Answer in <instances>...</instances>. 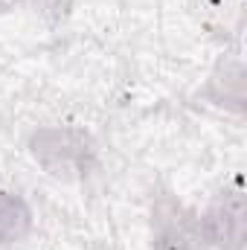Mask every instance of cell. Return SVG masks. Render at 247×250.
<instances>
[{
	"label": "cell",
	"mask_w": 247,
	"mask_h": 250,
	"mask_svg": "<svg viewBox=\"0 0 247 250\" xmlns=\"http://www.w3.org/2000/svg\"><path fill=\"white\" fill-rule=\"evenodd\" d=\"M26 148L32 160L62 184L84 181L99 166V146L93 134L79 125H41L29 134Z\"/></svg>",
	"instance_id": "1"
},
{
	"label": "cell",
	"mask_w": 247,
	"mask_h": 250,
	"mask_svg": "<svg viewBox=\"0 0 247 250\" xmlns=\"http://www.w3.org/2000/svg\"><path fill=\"white\" fill-rule=\"evenodd\" d=\"M201 215L163 189L151 201V250H204Z\"/></svg>",
	"instance_id": "2"
},
{
	"label": "cell",
	"mask_w": 247,
	"mask_h": 250,
	"mask_svg": "<svg viewBox=\"0 0 247 250\" xmlns=\"http://www.w3.org/2000/svg\"><path fill=\"white\" fill-rule=\"evenodd\" d=\"M204 242L218 250H245L247 242V204L245 187H224L201 215Z\"/></svg>",
	"instance_id": "3"
},
{
	"label": "cell",
	"mask_w": 247,
	"mask_h": 250,
	"mask_svg": "<svg viewBox=\"0 0 247 250\" xmlns=\"http://www.w3.org/2000/svg\"><path fill=\"white\" fill-rule=\"evenodd\" d=\"M35 215L23 195L0 189V245H18L32 233Z\"/></svg>",
	"instance_id": "4"
},
{
	"label": "cell",
	"mask_w": 247,
	"mask_h": 250,
	"mask_svg": "<svg viewBox=\"0 0 247 250\" xmlns=\"http://www.w3.org/2000/svg\"><path fill=\"white\" fill-rule=\"evenodd\" d=\"M245 73H242V64H221L215 73H212V79H209V84H206V96L215 102V105H227V108H233V111H242V102H245V79H242Z\"/></svg>",
	"instance_id": "5"
},
{
	"label": "cell",
	"mask_w": 247,
	"mask_h": 250,
	"mask_svg": "<svg viewBox=\"0 0 247 250\" xmlns=\"http://www.w3.org/2000/svg\"><path fill=\"white\" fill-rule=\"evenodd\" d=\"M21 3H29L47 21H64L73 9V0H21Z\"/></svg>",
	"instance_id": "6"
},
{
	"label": "cell",
	"mask_w": 247,
	"mask_h": 250,
	"mask_svg": "<svg viewBox=\"0 0 247 250\" xmlns=\"http://www.w3.org/2000/svg\"><path fill=\"white\" fill-rule=\"evenodd\" d=\"M21 0H0V12H9V9H15Z\"/></svg>",
	"instance_id": "7"
}]
</instances>
